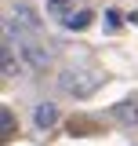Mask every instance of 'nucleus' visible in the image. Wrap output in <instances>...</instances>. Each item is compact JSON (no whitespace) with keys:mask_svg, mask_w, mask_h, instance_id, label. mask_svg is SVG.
Segmentation results:
<instances>
[{"mask_svg":"<svg viewBox=\"0 0 138 146\" xmlns=\"http://www.w3.org/2000/svg\"><path fill=\"white\" fill-rule=\"evenodd\" d=\"M102 80H105L102 70H91V66H69V70L58 73V88L66 91V95H76V99L95 95Z\"/></svg>","mask_w":138,"mask_h":146,"instance_id":"obj_1","label":"nucleus"},{"mask_svg":"<svg viewBox=\"0 0 138 146\" xmlns=\"http://www.w3.org/2000/svg\"><path fill=\"white\" fill-rule=\"evenodd\" d=\"M18 58H22L26 66H33V70H47V66H51V55H47V48H44L36 36H29V33L18 40Z\"/></svg>","mask_w":138,"mask_h":146,"instance_id":"obj_2","label":"nucleus"},{"mask_svg":"<svg viewBox=\"0 0 138 146\" xmlns=\"http://www.w3.org/2000/svg\"><path fill=\"white\" fill-rule=\"evenodd\" d=\"M109 117H113V121H120V124H138V102H135V99H124V102H113V110H109Z\"/></svg>","mask_w":138,"mask_h":146,"instance_id":"obj_3","label":"nucleus"},{"mask_svg":"<svg viewBox=\"0 0 138 146\" xmlns=\"http://www.w3.org/2000/svg\"><path fill=\"white\" fill-rule=\"evenodd\" d=\"M55 121H58V106H55V102H40V106L33 110V124L36 128H51Z\"/></svg>","mask_w":138,"mask_h":146,"instance_id":"obj_4","label":"nucleus"},{"mask_svg":"<svg viewBox=\"0 0 138 146\" xmlns=\"http://www.w3.org/2000/svg\"><path fill=\"white\" fill-rule=\"evenodd\" d=\"M15 22L26 29H40V15H36L29 4H15Z\"/></svg>","mask_w":138,"mask_h":146,"instance_id":"obj_5","label":"nucleus"},{"mask_svg":"<svg viewBox=\"0 0 138 146\" xmlns=\"http://www.w3.org/2000/svg\"><path fill=\"white\" fill-rule=\"evenodd\" d=\"M0 73H4V77H15L18 73V58H15V51H11L7 44H4V51H0Z\"/></svg>","mask_w":138,"mask_h":146,"instance_id":"obj_6","label":"nucleus"},{"mask_svg":"<svg viewBox=\"0 0 138 146\" xmlns=\"http://www.w3.org/2000/svg\"><path fill=\"white\" fill-rule=\"evenodd\" d=\"M66 26L69 29H87V26H91V11H73V15L66 18Z\"/></svg>","mask_w":138,"mask_h":146,"instance_id":"obj_7","label":"nucleus"},{"mask_svg":"<svg viewBox=\"0 0 138 146\" xmlns=\"http://www.w3.org/2000/svg\"><path fill=\"white\" fill-rule=\"evenodd\" d=\"M69 7H73V4H69V0H47V11H51L55 18H62V22H66V18L73 15V11H69Z\"/></svg>","mask_w":138,"mask_h":146,"instance_id":"obj_8","label":"nucleus"},{"mask_svg":"<svg viewBox=\"0 0 138 146\" xmlns=\"http://www.w3.org/2000/svg\"><path fill=\"white\" fill-rule=\"evenodd\" d=\"M105 26H109V29H116V26H120V15H113V11H109V15H105Z\"/></svg>","mask_w":138,"mask_h":146,"instance_id":"obj_9","label":"nucleus"},{"mask_svg":"<svg viewBox=\"0 0 138 146\" xmlns=\"http://www.w3.org/2000/svg\"><path fill=\"white\" fill-rule=\"evenodd\" d=\"M131 22H135V26H138V15H131Z\"/></svg>","mask_w":138,"mask_h":146,"instance_id":"obj_10","label":"nucleus"}]
</instances>
